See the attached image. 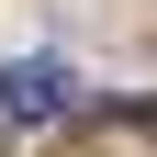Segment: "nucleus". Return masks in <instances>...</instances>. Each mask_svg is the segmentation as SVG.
Instances as JSON below:
<instances>
[{
	"instance_id": "f257e3e1",
	"label": "nucleus",
	"mask_w": 157,
	"mask_h": 157,
	"mask_svg": "<svg viewBox=\"0 0 157 157\" xmlns=\"http://www.w3.org/2000/svg\"><path fill=\"white\" fill-rule=\"evenodd\" d=\"M0 112H11V124H56V112H67V67H56V56H11V67H0Z\"/></svg>"
}]
</instances>
